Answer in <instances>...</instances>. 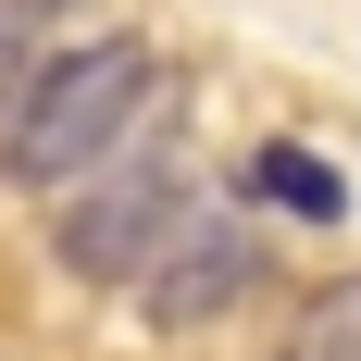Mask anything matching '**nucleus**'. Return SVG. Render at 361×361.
I'll return each mask as SVG.
<instances>
[{
    "mask_svg": "<svg viewBox=\"0 0 361 361\" xmlns=\"http://www.w3.org/2000/svg\"><path fill=\"white\" fill-rule=\"evenodd\" d=\"M175 100V75L149 63V37H75L25 75V100L0 112V175L13 187H87L149 112Z\"/></svg>",
    "mask_w": 361,
    "mask_h": 361,
    "instance_id": "f257e3e1",
    "label": "nucleus"
},
{
    "mask_svg": "<svg viewBox=\"0 0 361 361\" xmlns=\"http://www.w3.org/2000/svg\"><path fill=\"white\" fill-rule=\"evenodd\" d=\"M175 224H187V187H175V149H162V112H149L137 137L100 162V187L63 200L50 250H63V274H87V287H137L149 262L175 250Z\"/></svg>",
    "mask_w": 361,
    "mask_h": 361,
    "instance_id": "f03ea898",
    "label": "nucleus"
},
{
    "mask_svg": "<svg viewBox=\"0 0 361 361\" xmlns=\"http://www.w3.org/2000/svg\"><path fill=\"white\" fill-rule=\"evenodd\" d=\"M250 287H262V237L224 224V212H187L175 250L137 274V312H149V336H200V324H224Z\"/></svg>",
    "mask_w": 361,
    "mask_h": 361,
    "instance_id": "7ed1b4c3",
    "label": "nucleus"
},
{
    "mask_svg": "<svg viewBox=\"0 0 361 361\" xmlns=\"http://www.w3.org/2000/svg\"><path fill=\"white\" fill-rule=\"evenodd\" d=\"M250 200H274V212H299V224H336V212H349V187H336L312 149H250Z\"/></svg>",
    "mask_w": 361,
    "mask_h": 361,
    "instance_id": "20e7f679",
    "label": "nucleus"
},
{
    "mask_svg": "<svg viewBox=\"0 0 361 361\" xmlns=\"http://www.w3.org/2000/svg\"><path fill=\"white\" fill-rule=\"evenodd\" d=\"M274 361H361V274L299 299V324H287V349H274Z\"/></svg>",
    "mask_w": 361,
    "mask_h": 361,
    "instance_id": "39448f33",
    "label": "nucleus"
},
{
    "mask_svg": "<svg viewBox=\"0 0 361 361\" xmlns=\"http://www.w3.org/2000/svg\"><path fill=\"white\" fill-rule=\"evenodd\" d=\"M37 25H50V0H0V112L25 100V75L50 63V50H37Z\"/></svg>",
    "mask_w": 361,
    "mask_h": 361,
    "instance_id": "423d86ee",
    "label": "nucleus"
}]
</instances>
